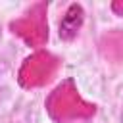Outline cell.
Returning <instances> with one entry per match:
<instances>
[{
	"instance_id": "6da1fadb",
	"label": "cell",
	"mask_w": 123,
	"mask_h": 123,
	"mask_svg": "<svg viewBox=\"0 0 123 123\" xmlns=\"http://www.w3.org/2000/svg\"><path fill=\"white\" fill-rule=\"evenodd\" d=\"M83 19H85L83 8H81L79 4H71V6L65 10L62 21H60V37H62L63 40H71V38L79 33V29H81V25H83Z\"/></svg>"
}]
</instances>
